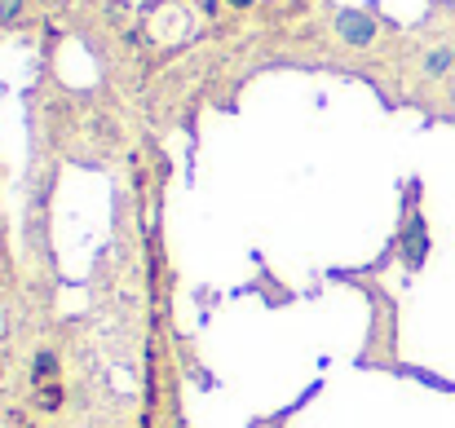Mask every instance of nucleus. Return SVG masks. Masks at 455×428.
<instances>
[{
    "label": "nucleus",
    "mask_w": 455,
    "mask_h": 428,
    "mask_svg": "<svg viewBox=\"0 0 455 428\" xmlns=\"http://www.w3.org/2000/svg\"><path fill=\"white\" fill-rule=\"evenodd\" d=\"M22 4H27V0H0V22H13V18L22 13Z\"/></svg>",
    "instance_id": "20e7f679"
},
{
    "label": "nucleus",
    "mask_w": 455,
    "mask_h": 428,
    "mask_svg": "<svg viewBox=\"0 0 455 428\" xmlns=\"http://www.w3.org/2000/svg\"><path fill=\"white\" fill-rule=\"evenodd\" d=\"M451 67H455V49H447V44H438V49L425 53V75H429V80H443Z\"/></svg>",
    "instance_id": "7ed1b4c3"
},
{
    "label": "nucleus",
    "mask_w": 455,
    "mask_h": 428,
    "mask_svg": "<svg viewBox=\"0 0 455 428\" xmlns=\"http://www.w3.org/2000/svg\"><path fill=\"white\" fill-rule=\"evenodd\" d=\"M230 4H252V0H230Z\"/></svg>",
    "instance_id": "39448f33"
},
{
    "label": "nucleus",
    "mask_w": 455,
    "mask_h": 428,
    "mask_svg": "<svg viewBox=\"0 0 455 428\" xmlns=\"http://www.w3.org/2000/svg\"><path fill=\"white\" fill-rule=\"evenodd\" d=\"M172 428H186V424H172Z\"/></svg>",
    "instance_id": "423d86ee"
},
{
    "label": "nucleus",
    "mask_w": 455,
    "mask_h": 428,
    "mask_svg": "<svg viewBox=\"0 0 455 428\" xmlns=\"http://www.w3.org/2000/svg\"><path fill=\"white\" fill-rule=\"evenodd\" d=\"M336 36H340L345 44L363 49V44L376 40V18L363 13V9H340V13H336Z\"/></svg>",
    "instance_id": "f257e3e1"
},
{
    "label": "nucleus",
    "mask_w": 455,
    "mask_h": 428,
    "mask_svg": "<svg viewBox=\"0 0 455 428\" xmlns=\"http://www.w3.org/2000/svg\"><path fill=\"white\" fill-rule=\"evenodd\" d=\"M403 257H407V266H411V270H420V266H425V257H429V234H425V221H420V217H411V221H407Z\"/></svg>",
    "instance_id": "f03ea898"
}]
</instances>
